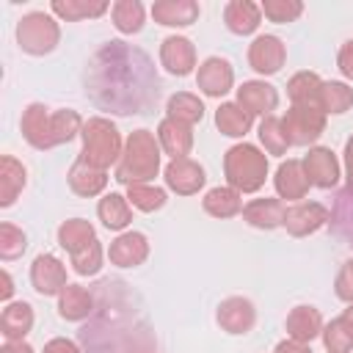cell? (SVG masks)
<instances>
[{
    "label": "cell",
    "mask_w": 353,
    "mask_h": 353,
    "mask_svg": "<svg viewBox=\"0 0 353 353\" xmlns=\"http://www.w3.org/2000/svg\"><path fill=\"white\" fill-rule=\"evenodd\" d=\"M154 83L157 77L152 74L149 58L121 41H110V47L94 58L91 91L99 105L113 108L116 113H138Z\"/></svg>",
    "instance_id": "6da1fadb"
},
{
    "label": "cell",
    "mask_w": 353,
    "mask_h": 353,
    "mask_svg": "<svg viewBox=\"0 0 353 353\" xmlns=\"http://www.w3.org/2000/svg\"><path fill=\"white\" fill-rule=\"evenodd\" d=\"M77 127H80L77 113H72V110H58V113L50 116L47 108H41V105H30V108L25 110V119H22V132H25V138H28L33 146H39V149L55 146V143H61V141H69V138L77 132Z\"/></svg>",
    "instance_id": "7a4b0ae2"
},
{
    "label": "cell",
    "mask_w": 353,
    "mask_h": 353,
    "mask_svg": "<svg viewBox=\"0 0 353 353\" xmlns=\"http://www.w3.org/2000/svg\"><path fill=\"white\" fill-rule=\"evenodd\" d=\"M157 163H160V157H157L154 138L146 130H138V132H132V138L127 143V154H124V160L119 165L116 179L130 182V185H143V182H149L154 176Z\"/></svg>",
    "instance_id": "3957f363"
},
{
    "label": "cell",
    "mask_w": 353,
    "mask_h": 353,
    "mask_svg": "<svg viewBox=\"0 0 353 353\" xmlns=\"http://www.w3.org/2000/svg\"><path fill=\"white\" fill-rule=\"evenodd\" d=\"M61 245L72 254L77 273H97L99 270V245L94 240V229L85 221H66L58 232Z\"/></svg>",
    "instance_id": "277c9868"
},
{
    "label": "cell",
    "mask_w": 353,
    "mask_h": 353,
    "mask_svg": "<svg viewBox=\"0 0 353 353\" xmlns=\"http://www.w3.org/2000/svg\"><path fill=\"white\" fill-rule=\"evenodd\" d=\"M265 174H268V160L254 146L243 143V146L229 149V154H226V176H229V182L234 188L256 190L265 182Z\"/></svg>",
    "instance_id": "5b68a950"
},
{
    "label": "cell",
    "mask_w": 353,
    "mask_h": 353,
    "mask_svg": "<svg viewBox=\"0 0 353 353\" xmlns=\"http://www.w3.org/2000/svg\"><path fill=\"white\" fill-rule=\"evenodd\" d=\"M83 138H85V149H83V160L97 165V168H105L116 160L119 154V135L116 130L105 121V119H91L83 130Z\"/></svg>",
    "instance_id": "8992f818"
},
{
    "label": "cell",
    "mask_w": 353,
    "mask_h": 353,
    "mask_svg": "<svg viewBox=\"0 0 353 353\" xmlns=\"http://www.w3.org/2000/svg\"><path fill=\"white\" fill-rule=\"evenodd\" d=\"M17 39L28 52H50L58 41V25L44 14H28L17 28Z\"/></svg>",
    "instance_id": "52a82bcc"
},
{
    "label": "cell",
    "mask_w": 353,
    "mask_h": 353,
    "mask_svg": "<svg viewBox=\"0 0 353 353\" xmlns=\"http://www.w3.org/2000/svg\"><path fill=\"white\" fill-rule=\"evenodd\" d=\"M290 143H309L323 132V113L317 105H295L281 121Z\"/></svg>",
    "instance_id": "ba28073f"
},
{
    "label": "cell",
    "mask_w": 353,
    "mask_h": 353,
    "mask_svg": "<svg viewBox=\"0 0 353 353\" xmlns=\"http://www.w3.org/2000/svg\"><path fill=\"white\" fill-rule=\"evenodd\" d=\"M248 61L256 72L262 74H273L281 69L284 63V44L276 39V36H259L251 50H248Z\"/></svg>",
    "instance_id": "9c48e42d"
},
{
    "label": "cell",
    "mask_w": 353,
    "mask_h": 353,
    "mask_svg": "<svg viewBox=\"0 0 353 353\" xmlns=\"http://www.w3.org/2000/svg\"><path fill=\"white\" fill-rule=\"evenodd\" d=\"M30 279H33V284H36V290H39L41 295H52V292H58V290L66 287L63 265H61L55 256H50V254L39 256V259L33 262Z\"/></svg>",
    "instance_id": "30bf717a"
},
{
    "label": "cell",
    "mask_w": 353,
    "mask_h": 353,
    "mask_svg": "<svg viewBox=\"0 0 353 353\" xmlns=\"http://www.w3.org/2000/svg\"><path fill=\"white\" fill-rule=\"evenodd\" d=\"M303 168H306V176L312 185H320V188H331L336 185V176H339V168H336V160L328 149H314L303 157Z\"/></svg>",
    "instance_id": "8fae6325"
},
{
    "label": "cell",
    "mask_w": 353,
    "mask_h": 353,
    "mask_svg": "<svg viewBox=\"0 0 353 353\" xmlns=\"http://www.w3.org/2000/svg\"><path fill=\"white\" fill-rule=\"evenodd\" d=\"M323 221H328V210L320 204H295L284 212V226L292 234H306L314 232Z\"/></svg>",
    "instance_id": "7c38bea8"
},
{
    "label": "cell",
    "mask_w": 353,
    "mask_h": 353,
    "mask_svg": "<svg viewBox=\"0 0 353 353\" xmlns=\"http://www.w3.org/2000/svg\"><path fill=\"white\" fill-rule=\"evenodd\" d=\"M199 85H201V91L210 94V97L226 94L229 85H232V69H229V63L221 61V58L204 61V66L199 69Z\"/></svg>",
    "instance_id": "4fadbf2b"
},
{
    "label": "cell",
    "mask_w": 353,
    "mask_h": 353,
    "mask_svg": "<svg viewBox=\"0 0 353 353\" xmlns=\"http://www.w3.org/2000/svg\"><path fill=\"white\" fill-rule=\"evenodd\" d=\"M165 179H168V185L176 193H193V190H199L204 185V171L196 163H190V160L182 157V160H174L165 168Z\"/></svg>",
    "instance_id": "5bb4252c"
},
{
    "label": "cell",
    "mask_w": 353,
    "mask_h": 353,
    "mask_svg": "<svg viewBox=\"0 0 353 353\" xmlns=\"http://www.w3.org/2000/svg\"><path fill=\"white\" fill-rule=\"evenodd\" d=\"M160 58H163V63H165L168 72H174V74H188L190 66H193V47H190L188 39L171 36V39L163 41Z\"/></svg>",
    "instance_id": "9a60e30c"
},
{
    "label": "cell",
    "mask_w": 353,
    "mask_h": 353,
    "mask_svg": "<svg viewBox=\"0 0 353 353\" xmlns=\"http://www.w3.org/2000/svg\"><path fill=\"white\" fill-rule=\"evenodd\" d=\"M237 99H240V105H243V110H245L248 116H251V113H268V110H273L276 102H279L276 91H273L270 85H265V83H245V85L237 91Z\"/></svg>",
    "instance_id": "2e32d148"
},
{
    "label": "cell",
    "mask_w": 353,
    "mask_h": 353,
    "mask_svg": "<svg viewBox=\"0 0 353 353\" xmlns=\"http://www.w3.org/2000/svg\"><path fill=\"white\" fill-rule=\"evenodd\" d=\"M33 325V312L28 303H11L3 309V317H0V328H3V336L8 342H19Z\"/></svg>",
    "instance_id": "e0dca14e"
},
{
    "label": "cell",
    "mask_w": 353,
    "mask_h": 353,
    "mask_svg": "<svg viewBox=\"0 0 353 353\" xmlns=\"http://www.w3.org/2000/svg\"><path fill=\"white\" fill-rule=\"evenodd\" d=\"M276 188L284 199H301L309 188V176L303 171V163L298 160H290L279 168V176H276Z\"/></svg>",
    "instance_id": "ac0fdd59"
},
{
    "label": "cell",
    "mask_w": 353,
    "mask_h": 353,
    "mask_svg": "<svg viewBox=\"0 0 353 353\" xmlns=\"http://www.w3.org/2000/svg\"><path fill=\"white\" fill-rule=\"evenodd\" d=\"M245 221L254 223V226H262V229H270V226H279L284 223V212L287 207L276 199H259V201H251L245 210Z\"/></svg>",
    "instance_id": "d6986e66"
},
{
    "label": "cell",
    "mask_w": 353,
    "mask_h": 353,
    "mask_svg": "<svg viewBox=\"0 0 353 353\" xmlns=\"http://www.w3.org/2000/svg\"><path fill=\"white\" fill-rule=\"evenodd\" d=\"M146 256V237L138 234V232H130V234H121L113 245H110V259L116 265H138L141 259Z\"/></svg>",
    "instance_id": "ffe728a7"
},
{
    "label": "cell",
    "mask_w": 353,
    "mask_h": 353,
    "mask_svg": "<svg viewBox=\"0 0 353 353\" xmlns=\"http://www.w3.org/2000/svg\"><path fill=\"white\" fill-rule=\"evenodd\" d=\"M152 14L163 25H190L199 17V6L188 0H165V3H154Z\"/></svg>",
    "instance_id": "44dd1931"
},
{
    "label": "cell",
    "mask_w": 353,
    "mask_h": 353,
    "mask_svg": "<svg viewBox=\"0 0 353 353\" xmlns=\"http://www.w3.org/2000/svg\"><path fill=\"white\" fill-rule=\"evenodd\" d=\"M218 320H221V325H226L232 334H243V331H248L251 323H254V309H251L248 301L232 298V301H226V303L221 306Z\"/></svg>",
    "instance_id": "7402d4cb"
},
{
    "label": "cell",
    "mask_w": 353,
    "mask_h": 353,
    "mask_svg": "<svg viewBox=\"0 0 353 353\" xmlns=\"http://www.w3.org/2000/svg\"><path fill=\"white\" fill-rule=\"evenodd\" d=\"M160 141L165 146L168 154H174V160H182L190 149V130L188 124L182 121H174V119H165L160 124Z\"/></svg>",
    "instance_id": "603a6c76"
},
{
    "label": "cell",
    "mask_w": 353,
    "mask_h": 353,
    "mask_svg": "<svg viewBox=\"0 0 353 353\" xmlns=\"http://www.w3.org/2000/svg\"><path fill=\"white\" fill-rule=\"evenodd\" d=\"M259 11L254 3H245V0H234L226 6V25L229 30L234 33H251L256 25H259Z\"/></svg>",
    "instance_id": "cb8c5ba5"
},
{
    "label": "cell",
    "mask_w": 353,
    "mask_h": 353,
    "mask_svg": "<svg viewBox=\"0 0 353 353\" xmlns=\"http://www.w3.org/2000/svg\"><path fill=\"white\" fill-rule=\"evenodd\" d=\"M69 182H72V188H74L77 193L91 196V193H99V190H102V185H105V174H102V168H97V165L80 160V163L72 168Z\"/></svg>",
    "instance_id": "d4e9b609"
},
{
    "label": "cell",
    "mask_w": 353,
    "mask_h": 353,
    "mask_svg": "<svg viewBox=\"0 0 353 353\" xmlns=\"http://www.w3.org/2000/svg\"><path fill=\"white\" fill-rule=\"evenodd\" d=\"M25 185V168L11 160V157H3L0 163V204H11L14 196L22 190Z\"/></svg>",
    "instance_id": "484cf974"
},
{
    "label": "cell",
    "mask_w": 353,
    "mask_h": 353,
    "mask_svg": "<svg viewBox=\"0 0 353 353\" xmlns=\"http://www.w3.org/2000/svg\"><path fill=\"white\" fill-rule=\"evenodd\" d=\"M287 328H290V334H292L295 342H306V339H312L320 331V314L312 306H298L290 314Z\"/></svg>",
    "instance_id": "4316f807"
},
{
    "label": "cell",
    "mask_w": 353,
    "mask_h": 353,
    "mask_svg": "<svg viewBox=\"0 0 353 353\" xmlns=\"http://www.w3.org/2000/svg\"><path fill=\"white\" fill-rule=\"evenodd\" d=\"M91 312V298L83 287H74V284H66L61 290V314L66 320H80Z\"/></svg>",
    "instance_id": "83f0119b"
},
{
    "label": "cell",
    "mask_w": 353,
    "mask_h": 353,
    "mask_svg": "<svg viewBox=\"0 0 353 353\" xmlns=\"http://www.w3.org/2000/svg\"><path fill=\"white\" fill-rule=\"evenodd\" d=\"M320 88H323V83L317 80V74L301 72L290 83V97L295 105H320Z\"/></svg>",
    "instance_id": "f1b7e54d"
},
{
    "label": "cell",
    "mask_w": 353,
    "mask_h": 353,
    "mask_svg": "<svg viewBox=\"0 0 353 353\" xmlns=\"http://www.w3.org/2000/svg\"><path fill=\"white\" fill-rule=\"evenodd\" d=\"M113 22L121 33H135L143 25V8L135 0H121L113 6Z\"/></svg>",
    "instance_id": "f546056e"
},
{
    "label": "cell",
    "mask_w": 353,
    "mask_h": 353,
    "mask_svg": "<svg viewBox=\"0 0 353 353\" xmlns=\"http://www.w3.org/2000/svg\"><path fill=\"white\" fill-rule=\"evenodd\" d=\"M168 113H171V119H174V121L193 124V121H199V119H201L204 108H201V102H199L193 94H176V97H171V99H168Z\"/></svg>",
    "instance_id": "4dcf8cb0"
},
{
    "label": "cell",
    "mask_w": 353,
    "mask_h": 353,
    "mask_svg": "<svg viewBox=\"0 0 353 353\" xmlns=\"http://www.w3.org/2000/svg\"><path fill=\"white\" fill-rule=\"evenodd\" d=\"M353 102V91L342 83H323L320 88V108L331 110V113H342L347 110V105Z\"/></svg>",
    "instance_id": "1f68e13d"
},
{
    "label": "cell",
    "mask_w": 353,
    "mask_h": 353,
    "mask_svg": "<svg viewBox=\"0 0 353 353\" xmlns=\"http://www.w3.org/2000/svg\"><path fill=\"white\" fill-rule=\"evenodd\" d=\"M325 345L331 353H347L353 347V325L345 314L325 328Z\"/></svg>",
    "instance_id": "d6a6232c"
},
{
    "label": "cell",
    "mask_w": 353,
    "mask_h": 353,
    "mask_svg": "<svg viewBox=\"0 0 353 353\" xmlns=\"http://www.w3.org/2000/svg\"><path fill=\"white\" fill-rule=\"evenodd\" d=\"M204 207H207V212L226 218V215H234L240 210V196L234 190H229V188H215V190L207 193Z\"/></svg>",
    "instance_id": "836d02e7"
},
{
    "label": "cell",
    "mask_w": 353,
    "mask_h": 353,
    "mask_svg": "<svg viewBox=\"0 0 353 353\" xmlns=\"http://www.w3.org/2000/svg\"><path fill=\"white\" fill-rule=\"evenodd\" d=\"M99 215H102V221H105L108 229H121V226H127V221H130V207H127V201H124L121 196L110 193L108 199H102Z\"/></svg>",
    "instance_id": "e575fe53"
},
{
    "label": "cell",
    "mask_w": 353,
    "mask_h": 353,
    "mask_svg": "<svg viewBox=\"0 0 353 353\" xmlns=\"http://www.w3.org/2000/svg\"><path fill=\"white\" fill-rule=\"evenodd\" d=\"M218 127L226 132V135H245V130L251 127V116L243 113L237 105H223L215 116Z\"/></svg>",
    "instance_id": "d590c367"
},
{
    "label": "cell",
    "mask_w": 353,
    "mask_h": 353,
    "mask_svg": "<svg viewBox=\"0 0 353 353\" xmlns=\"http://www.w3.org/2000/svg\"><path fill=\"white\" fill-rule=\"evenodd\" d=\"M259 138H262V143H265V149H268L270 154H281V152L290 146L281 121L273 119V116H268V119L262 121V127H259Z\"/></svg>",
    "instance_id": "8d00e7d4"
},
{
    "label": "cell",
    "mask_w": 353,
    "mask_h": 353,
    "mask_svg": "<svg viewBox=\"0 0 353 353\" xmlns=\"http://www.w3.org/2000/svg\"><path fill=\"white\" fill-rule=\"evenodd\" d=\"M52 11L66 17V19H83V17H97L102 11H108V3H77V0H55Z\"/></svg>",
    "instance_id": "74e56055"
},
{
    "label": "cell",
    "mask_w": 353,
    "mask_h": 353,
    "mask_svg": "<svg viewBox=\"0 0 353 353\" xmlns=\"http://www.w3.org/2000/svg\"><path fill=\"white\" fill-rule=\"evenodd\" d=\"M130 201L138 207V210H157V207H163V201H165V193L160 190V188H152V185H130Z\"/></svg>",
    "instance_id": "f35d334b"
},
{
    "label": "cell",
    "mask_w": 353,
    "mask_h": 353,
    "mask_svg": "<svg viewBox=\"0 0 353 353\" xmlns=\"http://www.w3.org/2000/svg\"><path fill=\"white\" fill-rule=\"evenodd\" d=\"M301 8L303 6L295 3V0H268V3H262V14L273 22H290L301 14Z\"/></svg>",
    "instance_id": "ab89813d"
},
{
    "label": "cell",
    "mask_w": 353,
    "mask_h": 353,
    "mask_svg": "<svg viewBox=\"0 0 353 353\" xmlns=\"http://www.w3.org/2000/svg\"><path fill=\"white\" fill-rule=\"evenodd\" d=\"M25 251V234L19 229H14L11 223H3L0 226V254L3 259H14Z\"/></svg>",
    "instance_id": "60d3db41"
},
{
    "label": "cell",
    "mask_w": 353,
    "mask_h": 353,
    "mask_svg": "<svg viewBox=\"0 0 353 353\" xmlns=\"http://www.w3.org/2000/svg\"><path fill=\"white\" fill-rule=\"evenodd\" d=\"M334 226L339 229V234H345L347 240H353V193H342L334 210Z\"/></svg>",
    "instance_id": "b9f144b4"
},
{
    "label": "cell",
    "mask_w": 353,
    "mask_h": 353,
    "mask_svg": "<svg viewBox=\"0 0 353 353\" xmlns=\"http://www.w3.org/2000/svg\"><path fill=\"white\" fill-rule=\"evenodd\" d=\"M336 295L342 301H353V259L342 268V273L336 279Z\"/></svg>",
    "instance_id": "7bdbcfd3"
},
{
    "label": "cell",
    "mask_w": 353,
    "mask_h": 353,
    "mask_svg": "<svg viewBox=\"0 0 353 353\" xmlns=\"http://www.w3.org/2000/svg\"><path fill=\"white\" fill-rule=\"evenodd\" d=\"M339 66H342V72H345L347 77H353V41H347V44L342 47V52H339Z\"/></svg>",
    "instance_id": "ee69618b"
},
{
    "label": "cell",
    "mask_w": 353,
    "mask_h": 353,
    "mask_svg": "<svg viewBox=\"0 0 353 353\" xmlns=\"http://www.w3.org/2000/svg\"><path fill=\"white\" fill-rule=\"evenodd\" d=\"M44 353H77V347H74L72 342H66V339H52V342L44 347Z\"/></svg>",
    "instance_id": "f6af8a7d"
},
{
    "label": "cell",
    "mask_w": 353,
    "mask_h": 353,
    "mask_svg": "<svg viewBox=\"0 0 353 353\" xmlns=\"http://www.w3.org/2000/svg\"><path fill=\"white\" fill-rule=\"evenodd\" d=\"M276 353H312V350L303 347V342H295V339H292V342H281Z\"/></svg>",
    "instance_id": "bcb514c9"
},
{
    "label": "cell",
    "mask_w": 353,
    "mask_h": 353,
    "mask_svg": "<svg viewBox=\"0 0 353 353\" xmlns=\"http://www.w3.org/2000/svg\"><path fill=\"white\" fill-rule=\"evenodd\" d=\"M345 163H347V188L353 193V138L347 141V149H345Z\"/></svg>",
    "instance_id": "7dc6e473"
},
{
    "label": "cell",
    "mask_w": 353,
    "mask_h": 353,
    "mask_svg": "<svg viewBox=\"0 0 353 353\" xmlns=\"http://www.w3.org/2000/svg\"><path fill=\"white\" fill-rule=\"evenodd\" d=\"M0 353H33V350H30L28 345H22V342H8Z\"/></svg>",
    "instance_id": "c3c4849f"
},
{
    "label": "cell",
    "mask_w": 353,
    "mask_h": 353,
    "mask_svg": "<svg viewBox=\"0 0 353 353\" xmlns=\"http://www.w3.org/2000/svg\"><path fill=\"white\" fill-rule=\"evenodd\" d=\"M11 295V279H8V273H3V298H8Z\"/></svg>",
    "instance_id": "681fc988"
},
{
    "label": "cell",
    "mask_w": 353,
    "mask_h": 353,
    "mask_svg": "<svg viewBox=\"0 0 353 353\" xmlns=\"http://www.w3.org/2000/svg\"><path fill=\"white\" fill-rule=\"evenodd\" d=\"M345 317H347V320H350V325H353V306H350V309L345 312Z\"/></svg>",
    "instance_id": "f907efd6"
}]
</instances>
